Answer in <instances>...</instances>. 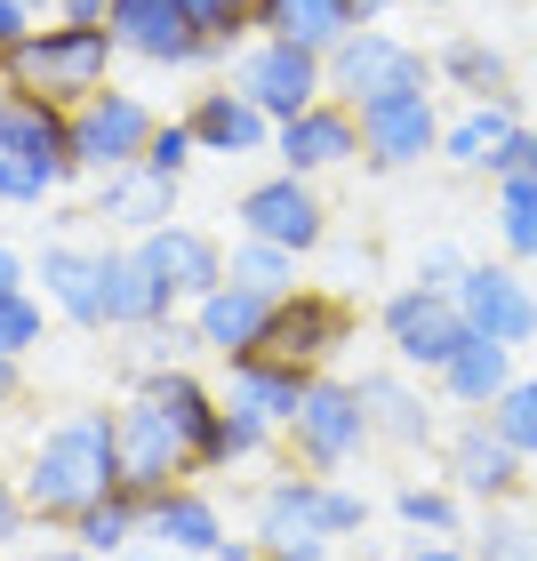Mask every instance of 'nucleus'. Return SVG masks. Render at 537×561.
<instances>
[{
    "label": "nucleus",
    "mask_w": 537,
    "mask_h": 561,
    "mask_svg": "<svg viewBox=\"0 0 537 561\" xmlns=\"http://www.w3.org/2000/svg\"><path fill=\"white\" fill-rule=\"evenodd\" d=\"M185 129H193V145H201V152H225V161H241V152H273V121L249 105L241 89H225V81L193 96Z\"/></svg>",
    "instance_id": "nucleus-26"
},
{
    "label": "nucleus",
    "mask_w": 537,
    "mask_h": 561,
    "mask_svg": "<svg viewBox=\"0 0 537 561\" xmlns=\"http://www.w3.org/2000/svg\"><path fill=\"white\" fill-rule=\"evenodd\" d=\"M89 217H105L113 233L145 241V233H161V225H176V176L145 169V161H137V169H113V176H96Z\"/></svg>",
    "instance_id": "nucleus-21"
},
{
    "label": "nucleus",
    "mask_w": 537,
    "mask_h": 561,
    "mask_svg": "<svg viewBox=\"0 0 537 561\" xmlns=\"http://www.w3.org/2000/svg\"><path fill=\"white\" fill-rule=\"evenodd\" d=\"M321 522H329V538H362V529H369V497L345 490V481L329 473L321 481Z\"/></svg>",
    "instance_id": "nucleus-41"
},
{
    "label": "nucleus",
    "mask_w": 537,
    "mask_h": 561,
    "mask_svg": "<svg viewBox=\"0 0 537 561\" xmlns=\"http://www.w3.org/2000/svg\"><path fill=\"white\" fill-rule=\"evenodd\" d=\"M113 0H57V24H105Z\"/></svg>",
    "instance_id": "nucleus-48"
},
{
    "label": "nucleus",
    "mask_w": 537,
    "mask_h": 561,
    "mask_svg": "<svg viewBox=\"0 0 537 561\" xmlns=\"http://www.w3.org/2000/svg\"><path fill=\"white\" fill-rule=\"evenodd\" d=\"M457 313L490 345H529L537 337V289L514 265H466L457 273Z\"/></svg>",
    "instance_id": "nucleus-15"
},
{
    "label": "nucleus",
    "mask_w": 537,
    "mask_h": 561,
    "mask_svg": "<svg viewBox=\"0 0 537 561\" xmlns=\"http://www.w3.org/2000/svg\"><path fill=\"white\" fill-rule=\"evenodd\" d=\"M321 481L329 473H273L258 490V522H249V546H258V561H329L338 553V538H329L321 522Z\"/></svg>",
    "instance_id": "nucleus-7"
},
{
    "label": "nucleus",
    "mask_w": 537,
    "mask_h": 561,
    "mask_svg": "<svg viewBox=\"0 0 537 561\" xmlns=\"http://www.w3.org/2000/svg\"><path fill=\"white\" fill-rule=\"evenodd\" d=\"M425 152H442V113H433V89H409V96H377V105H362V161H369L377 176L418 169Z\"/></svg>",
    "instance_id": "nucleus-13"
},
{
    "label": "nucleus",
    "mask_w": 537,
    "mask_h": 561,
    "mask_svg": "<svg viewBox=\"0 0 537 561\" xmlns=\"http://www.w3.org/2000/svg\"><path fill=\"white\" fill-rule=\"evenodd\" d=\"M33 273H41V297H48V313H65L72 329H105V249H81V241H48Z\"/></svg>",
    "instance_id": "nucleus-20"
},
{
    "label": "nucleus",
    "mask_w": 537,
    "mask_h": 561,
    "mask_svg": "<svg viewBox=\"0 0 537 561\" xmlns=\"http://www.w3.org/2000/svg\"><path fill=\"white\" fill-rule=\"evenodd\" d=\"M457 273H466V257H457V249H425V257H418V289L457 297Z\"/></svg>",
    "instance_id": "nucleus-44"
},
{
    "label": "nucleus",
    "mask_w": 537,
    "mask_h": 561,
    "mask_svg": "<svg viewBox=\"0 0 537 561\" xmlns=\"http://www.w3.org/2000/svg\"><path fill=\"white\" fill-rule=\"evenodd\" d=\"M377 329H386V345H393V369H409V377H442V362H449V353L473 337V329H466V313H457V297H442V289H418V280L386 297Z\"/></svg>",
    "instance_id": "nucleus-9"
},
{
    "label": "nucleus",
    "mask_w": 537,
    "mask_h": 561,
    "mask_svg": "<svg viewBox=\"0 0 537 561\" xmlns=\"http://www.w3.org/2000/svg\"><path fill=\"white\" fill-rule=\"evenodd\" d=\"M113 425H121V490L161 497L185 473H201V442L217 425V393L193 369H161V377H137V393L113 410Z\"/></svg>",
    "instance_id": "nucleus-1"
},
{
    "label": "nucleus",
    "mask_w": 537,
    "mask_h": 561,
    "mask_svg": "<svg viewBox=\"0 0 537 561\" xmlns=\"http://www.w3.org/2000/svg\"><path fill=\"white\" fill-rule=\"evenodd\" d=\"M377 442L369 433V410H362V386L353 377H313L297 401V417L281 425V449H289V466L305 473H345V466H362V449Z\"/></svg>",
    "instance_id": "nucleus-4"
},
{
    "label": "nucleus",
    "mask_w": 537,
    "mask_h": 561,
    "mask_svg": "<svg viewBox=\"0 0 537 561\" xmlns=\"http://www.w3.org/2000/svg\"><path fill=\"white\" fill-rule=\"evenodd\" d=\"M490 425H498L522 457H537V369H529V377H514V386L490 401Z\"/></svg>",
    "instance_id": "nucleus-38"
},
{
    "label": "nucleus",
    "mask_w": 537,
    "mask_h": 561,
    "mask_svg": "<svg viewBox=\"0 0 537 561\" xmlns=\"http://www.w3.org/2000/svg\"><path fill=\"white\" fill-rule=\"evenodd\" d=\"M48 193H57V185H48V176H41L33 161H24V152L0 145V201H9V209H41Z\"/></svg>",
    "instance_id": "nucleus-42"
},
{
    "label": "nucleus",
    "mask_w": 537,
    "mask_h": 561,
    "mask_svg": "<svg viewBox=\"0 0 537 561\" xmlns=\"http://www.w3.org/2000/svg\"><path fill=\"white\" fill-rule=\"evenodd\" d=\"M193 129H185V121H161V129H152V145H145V169H161V176H185L193 169Z\"/></svg>",
    "instance_id": "nucleus-43"
},
{
    "label": "nucleus",
    "mask_w": 537,
    "mask_h": 561,
    "mask_svg": "<svg viewBox=\"0 0 537 561\" xmlns=\"http://www.w3.org/2000/svg\"><path fill=\"white\" fill-rule=\"evenodd\" d=\"M514 345H490V337H466V345H457L449 353V362H442V377H433V386H442L449 393V410H466V417H490V401L505 393V386H514Z\"/></svg>",
    "instance_id": "nucleus-27"
},
{
    "label": "nucleus",
    "mask_w": 537,
    "mask_h": 561,
    "mask_svg": "<svg viewBox=\"0 0 537 561\" xmlns=\"http://www.w3.org/2000/svg\"><path fill=\"white\" fill-rule=\"evenodd\" d=\"M273 161L289 169V176H321V169L362 161V113L338 105V96L305 105L297 121H281V129H273Z\"/></svg>",
    "instance_id": "nucleus-17"
},
{
    "label": "nucleus",
    "mask_w": 537,
    "mask_h": 561,
    "mask_svg": "<svg viewBox=\"0 0 537 561\" xmlns=\"http://www.w3.org/2000/svg\"><path fill=\"white\" fill-rule=\"evenodd\" d=\"M41 337H48V297H33V289L0 297V353H9V362H24Z\"/></svg>",
    "instance_id": "nucleus-39"
},
{
    "label": "nucleus",
    "mask_w": 537,
    "mask_h": 561,
    "mask_svg": "<svg viewBox=\"0 0 537 561\" xmlns=\"http://www.w3.org/2000/svg\"><path fill=\"white\" fill-rule=\"evenodd\" d=\"M225 280H241V289H265V297H289V289H305L289 249H273V241H249V233H241L233 249H225Z\"/></svg>",
    "instance_id": "nucleus-35"
},
{
    "label": "nucleus",
    "mask_w": 537,
    "mask_h": 561,
    "mask_svg": "<svg viewBox=\"0 0 537 561\" xmlns=\"http://www.w3.org/2000/svg\"><path fill=\"white\" fill-rule=\"evenodd\" d=\"M105 33H113L121 57H145V65H169V72H185V65H225V48L185 16V0H113Z\"/></svg>",
    "instance_id": "nucleus-11"
},
{
    "label": "nucleus",
    "mask_w": 537,
    "mask_h": 561,
    "mask_svg": "<svg viewBox=\"0 0 537 561\" xmlns=\"http://www.w3.org/2000/svg\"><path fill=\"white\" fill-rule=\"evenodd\" d=\"M386 9H393V0H353V16H362V24H377Z\"/></svg>",
    "instance_id": "nucleus-54"
},
{
    "label": "nucleus",
    "mask_w": 537,
    "mask_h": 561,
    "mask_svg": "<svg viewBox=\"0 0 537 561\" xmlns=\"http://www.w3.org/2000/svg\"><path fill=\"white\" fill-rule=\"evenodd\" d=\"M345 337H353V305L338 289H289L273 305L265 353H273V362H297V369H321Z\"/></svg>",
    "instance_id": "nucleus-14"
},
{
    "label": "nucleus",
    "mask_w": 537,
    "mask_h": 561,
    "mask_svg": "<svg viewBox=\"0 0 537 561\" xmlns=\"http://www.w3.org/2000/svg\"><path fill=\"white\" fill-rule=\"evenodd\" d=\"M273 305L265 289H241V280H217L201 305H185L201 353H217V362H249V353H265V329H273Z\"/></svg>",
    "instance_id": "nucleus-18"
},
{
    "label": "nucleus",
    "mask_w": 537,
    "mask_h": 561,
    "mask_svg": "<svg viewBox=\"0 0 537 561\" xmlns=\"http://www.w3.org/2000/svg\"><path fill=\"white\" fill-rule=\"evenodd\" d=\"M33 33H41V16L24 9V0H0V57H16V48L33 41Z\"/></svg>",
    "instance_id": "nucleus-45"
},
{
    "label": "nucleus",
    "mask_w": 537,
    "mask_h": 561,
    "mask_svg": "<svg viewBox=\"0 0 537 561\" xmlns=\"http://www.w3.org/2000/svg\"><path fill=\"white\" fill-rule=\"evenodd\" d=\"M514 137H522V105L514 96H490V105H466L457 121H442V161L449 169H514Z\"/></svg>",
    "instance_id": "nucleus-22"
},
{
    "label": "nucleus",
    "mask_w": 537,
    "mask_h": 561,
    "mask_svg": "<svg viewBox=\"0 0 537 561\" xmlns=\"http://www.w3.org/2000/svg\"><path fill=\"white\" fill-rule=\"evenodd\" d=\"M24 522H33V505H24V490H16L9 473H0V546L24 538Z\"/></svg>",
    "instance_id": "nucleus-46"
},
{
    "label": "nucleus",
    "mask_w": 537,
    "mask_h": 561,
    "mask_svg": "<svg viewBox=\"0 0 537 561\" xmlns=\"http://www.w3.org/2000/svg\"><path fill=\"white\" fill-rule=\"evenodd\" d=\"M201 353V337H193V321H152V329H129V377H161V369H185Z\"/></svg>",
    "instance_id": "nucleus-37"
},
{
    "label": "nucleus",
    "mask_w": 537,
    "mask_h": 561,
    "mask_svg": "<svg viewBox=\"0 0 537 561\" xmlns=\"http://www.w3.org/2000/svg\"><path fill=\"white\" fill-rule=\"evenodd\" d=\"M409 561H473V553L449 546V538H418V553H409Z\"/></svg>",
    "instance_id": "nucleus-51"
},
{
    "label": "nucleus",
    "mask_w": 537,
    "mask_h": 561,
    "mask_svg": "<svg viewBox=\"0 0 537 561\" xmlns=\"http://www.w3.org/2000/svg\"><path fill=\"white\" fill-rule=\"evenodd\" d=\"M418 9H449V0H418Z\"/></svg>",
    "instance_id": "nucleus-55"
},
{
    "label": "nucleus",
    "mask_w": 537,
    "mask_h": 561,
    "mask_svg": "<svg viewBox=\"0 0 537 561\" xmlns=\"http://www.w3.org/2000/svg\"><path fill=\"white\" fill-rule=\"evenodd\" d=\"M16 490H24V505H33V522H57V529H72L89 505H105L121 490V425H113V410L57 417L33 442V457H24Z\"/></svg>",
    "instance_id": "nucleus-2"
},
{
    "label": "nucleus",
    "mask_w": 537,
    "mask_h": 561,
    "mask_svg": "<svg viewBox=\"0 0 537 561\" xmlns=\"http://www.w3.org/2000/svg\"><path fill=\"white\" fill-rule=\"evenodd\" d=\"M233 225H241L249 241L289 249V257H313V249L329 241V209H321L313 176H289V169L258 176V185H249V193L233 201Z\"/></svg>",
    "instance_id": "nucleus-10"
},
{
    "label": "nucleus",
    "mask_w": 537,
    "mask_h": 561,
    "mask_svg": "<svg viewBox=\"0 0 537 561\" xmlns=\"http://www.w3.org/2000/svg\"><path fill=\"white\" fill-rule=\"evenodd\" d=\"M473 561H537V522L522 514V497L514 505H481V529H473Z\"/></svg>",
    "instance_id": "nucleus-36"
},
{
    "label": "nucleus",
    "mask_w": 537,
    "mask_h": 561,
    "mask_svg": "<svg viewBox=\"0 0 537 561\" xmlns=\"http://www.w3.org/2000/svg\"><path fill=\"white\" fill-rule=\"evenodd\" d=\"M65 538H72V546H89L96 561H105V553H129V546L145 538V497H137V490H113L105 505H89V514L72 522Z\"/></svg>",
    "instance_id": "nucleus-31"
},
{
    "label": "nucleus",
    "mask_w": 537,
    "mask_h": 561,
    "mask_svg": "<svg viewBox=\"0 0 537 561\" xmlns=\"http://www.w3.org/2000/svg\"><path fill=\"white\" fill-rule=\"evenodd\" d=\"M137 257H145V273L169 289V305H201L225 280V241L217 233H201V225H161V233H145V241H129Z\"/></svg>",
    "instance_id": "nucleus-16"
},
{
    "label": "nucleus",
    "mask_w": 537,
    "mask_h": 561,
    "mask_svg": "<svg viewBox=\"0 0 537 561\" xmlns=\"http://www.w3.org/2000/svg\"><path fill=\"white\" fill-rule=\"evenodd\" d=\"M329 96L338 105H377V96H409V89H433V57L425 48H409L401 33H386V24H362V33H345L338 48H329Z\"/></svg>",
    "instance_id": "nucleus-6"
},
{
    "label": "nucleus",
    "mask_w": 537,
    "mask_h": 561,
    "mask_svg": "<svg viewBox=\"0 0 537 561\" xmlns=\"http://www.w3.org/2000/svg\"><path fill=\"white\" fill-rule=\"evenodd\" d=\"M433 81H442V89H466L473 105H490V96H514V65H505L498 41L449 33L442 48H433Z\"/></svg>",
    "instance_id": "nucleus-29"
},
{
    "label": "nucleus",
    "mask_w": 537,
    "mask_h": 561,
    "mask_svg": "<svg viewBox=\"0 0 537 561\" xmlns=\"http://www.w3.org/2000/svg\"><path fill=\"white\" fill-rule=\"evenodd\" d=\"M273 442H281L273 425H258L249 410H233V401H217V425H209V442H201V473H225V466H241V457H258Z\"/></svg>",
    "instance_id": "nucleus-34"
},
{
    "label": "nucleus",
    "mask_w": 537,
    "mask_h": 561,
    "mask_svg": "<svg viewBox=\"0 0 537 561\" xmlns=\"http://www.w3.org/2000/svg\"><path fill=\"white\" fill-rule=\"evenodd\" d=\"M0 145L24 152L48 185L81 176V169H72V113L65 105H41V96H24V89H0Z\"/></svg>",
    "instance_id": "nucleus-19"
},
{
    "label": "nucleus",
    "mask_w": 537,
    "mask_h": 561,
    "mask_svg": "<svg viewBox=\"0 0 537 561\" xmlns=\"http://www.w3.org/2000/svg\"><path fill=\"white\" fill-rule=\"evenodd\" d=\"M498 241H505V265H537V176L505 169L498 176Z\"/></svg>",
    "instance_id": "nucleus-32"
},
{
    "label": "nucleus",
    "mask_w": 537,
    "mask_h": 561,
    "mask_svg": "<svg viewBox=\"0 0 537 561\" xmlns=\"http://www.w3.org/2000/svg\"><path fill=\"white\" fill-rule=\"evenodd\" d=\"M161 113L129 89H96L89 105H72V169L81 176H113V169H137Z\"/></svg>",
    "instance_id": "nucleus-8"
},
{
    "label": "nucleus",
    "mask_w": 537,
    "mask_h": 561,
    "mask_svg": "<svg viewBox=\"0 0 537 561\" xmlns=\"http://www.w3.org/2000/svg\"><path fill=\"white\" fill-rule=\"evenodd\" d=\"M321 369H297V362H273V353H249V362H225V393L217 401H233V410H249L258 425H289L297 417V401L305 386H313Z\"/></svg>",
    "instance_id": "nucleus-23"
},
{
    "label": "nucleus",
    "mask_w": 537,
    "mask_h": 561,
    "mask_svg": "<svg viewBox=\"0 0 537 561\" xmlns=\"http://www.w3.org/2000/svg\"><path fill=\"white\" fill-rule=\"evenodd\" d=\"M249 16H258L265 41H297V48H313V57H329L345 33H362L353 0H258Z\"/></svg>",
    "instance_id": "nucleus-28"
},
{
    "label": "nucleus",
    "mask_w": 537,
    "mask_h": 561,
    "mask_svg": "<svg viewBox=\"0 0 537 561\" xmlns=\"http://www.w3.org/2000/svg\"><path fill=\"white\" fill-rule=\"evenodd\" d=\"M129 561H193V553H176V546H161V538H137Z\"/></svg>",
    "instance_id": "nucleus-52"
},
{
    "label": "nucleus",
    "mask_w": 537,
    "mask_h": 561,
    "mask_svg": "<svg viewBox=\"0 0 537 561\" xmlns=\"http://www.w3.org/2000/svg\"><path fill=\"white\" fill-rule=\"evenodd\" d=\"M249 9H258V0H185V16H193L201 33H209V41L225 48V57H233V48H241L249 33H258V16H249Z\"/></svg>",
    "instance_id": "nucleus-40"
},
{
    "label": "nucleus",
    "mask_w": 537,
    "mask_h": 561,
    "mask_svg": "<svg viewBox=\"0 0 537 561\" xmlns=\"http://www.w3.org/2000/svg\"><path fill=\"white\" fill-rule=\"evenodd\" d=\"M176 305L169 289L145 273L137 249H105V329H152V321H169Z\"/></svg>",
    "instance_id": "nucleus-30"
},
{
    "label": "nucleus",
    "mask_w": 537,
    "mask_h": 561,
    "mask_svg": "<svg viewBox=\"0 0 537 561\" xmlns=\"http://www.w3.org/2000/svg\"><path fill=\"white\" fill-rule=\"evenodd\" d=\"M225 89H241L249 105L281 129V121H297L305 105H321V96H329V65L313 57V48H297V41L249 33L233 57H225Z\"/></svg>",
    "instance_id": "nucleus-5"
},
{
    "label": "nucleus",
    "mask_w": 537,
    "mask_h": 561,
    "mask_svg": "<svg viewBox=\"0 0 537 561\" xmlns=\"http://www.w3.org/2000/svg\"><path fill=\"white\" fill-rule=\"evenodd\" d=\"M393 514L418 529V538H466V497H457L449 481H401Z\"/></svg>",
    "instance_id": "nucleus-33"
},
{
    "label": "nucleus",
    "mask_w": 537,
    "mask_h": 561,
    "mask_svg": "<svg viewBox=\"0 0 537 561\" xmlns=\"http://www.w3.org/2000/svg\"><path fill=\"white\" fill-rule=\"evenodd\" d=\"M145 538H161V546L193 553V561H217V553H225V514H217V497H209V490L176 481V490L145 497Z\"/></svg>",
    "instance_id": "nucleus-25"
},
{
    "label": "nucleus",
    "mask_w": 537,
    "mask_h": 561,
    "mask_svg": "<svg viewBox=\"0 0 537 561\" xmlns=\"http://www.w3.org/2000/svg\"><path fill=\"white\" fill-rule=\"evenodd\" d=\"M113 33L105 24H41L16 57H0V89H24L41 105H89L96 89H113Z\"/></svg>",
    "instance_id": "nucleus-3"
},
{
    "label": "nucleus",
    "mask_w": 537,
    "mask_h": 561,
    "mask_svg": "<svg viewBox=\"0 0 537 561\" xmlns=\"http://www.w3.org/2000/svg\"><path fill=\"white\" fill-rule=\"evenodd\" d=\"M16 401H24V362L0 353V410H16Z\"/></svg>",
    "instance_id": "nucleus-49"
},
{
    "label": "nucleus",
    "mask_w": 537,
    "mask_h": 561,
    "mask_svg": "<svg viewBox=\"0 0 537 561\" xmlns=\"http://www.w3.org/2000/svg\"><path fill=\"white\" fill-rule=\"evenodd\" d=\"M24 561H96V553H89V546H72V538H48V546H33Z\"/></svg>",
    "instance_id": "nucleus-50"
},
{
    "label": "nucleus",
    "mask_w": 537,
    "mask_h": 561,
    "mask_svg": "<svg viewBox=\"0 0 537 561\" xmlns=\"http://www.w3.org/2000/svg\"><path fill=\"white\" fill-rule=\"evenodd\" d=\"M24 280H33V265H24V249H16V241H0V297H16Z\"/></svg>",
    "instance_id": "nucleus-47"
},
{
    "label": "nucleus",
    "mask_w": 537,
    "mask_h": 561,
    "mask_svg": "<svg viewBox=\"0 0 537 561\" xmlns=\"http://www.w3.org/2000/svg\"><path fill=\"white\" fill-rule=\"evenodd\" d=\"M353 386H362V410H369L377 442H393V449H433L442 442V425H433L425 393L409 386V369H362Z\"/></svg>",
    "instance_id": "nucleus-24"
},
{
    "label": "nucleus",
    "mask_w": 537,
    "mask_h": 561,
    "mask_svg": "<svg viewBox=\"0 0 537 561\" xmlns=\"http://www.w3.org/2000/svg\"><path fill=\"white\" fill-rule=\"evenodd\" d=\"M529 457L505 442V433L490 425V417H466L457 433H442V481L466 505H514L522 490H529Z\"/></svg>",
    "instance_id": "nucleus-12"
},
{
    "label": "nucleus",
    "mask_w": 537,
    "mask_h": 561,
    "mask_svg": "<svg viewBox=\"0 0 537 561\" xmlns=\"http://www.w3.org/2000/svg\"><path fill=\"white\" fill-rule=\"evenodd\" d=\"M514 169H522V176H537V129H522V137H514Z\"/></svg>",
    "instance_id": "nucleus-53"
}]
</instances>
